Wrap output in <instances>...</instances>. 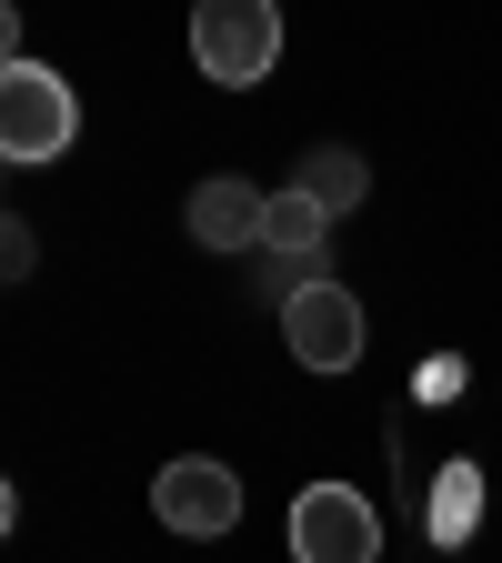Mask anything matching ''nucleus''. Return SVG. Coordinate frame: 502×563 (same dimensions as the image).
Listing matches in <instances>:
<instances>
[{
  "mask_svg": "<svg viewBox=\"0 0 502 563\" xmlns=\"http://www.w3.org/2000/svg\"><path fill=\"white\" fill-rule=\"evenodd\" d=\"M70 141H81V101H70V81L60 70H41V60H11L0 70V172H41V162H60Z\"/></svg>",
  "mask_w": 502,
  "mask_h": 563,
  "instance_id": "f03ea898",
  "label": "nucleus"
},
{
  "mask_svg": "<svg viewBox=\"0 0 502 563\" xmlns=\"http://www.w3.org/2000/svg\"><path fill=\"white\" fill-rule=\"evenodd\" d=\"M0 533H11V483H0Z\"/></svg>",
  "mask_w": 502,
  "mask_h": 563,
  "instance_id": "9b49d317",
  "label": "nucleus"
},
{
  "mask_svg": "<svg viewBox=\"0 0 502 563\" xmlns=\"http://www.w3.org/2000/svg\"><path fill=\"white\" fill-rule=\"evenodd\" d=\"M21 272H31V232L11 222V211H0V282H21Z\"/></svg>",
  "mask_w": 502,
  "mask_h": 563,
  "instance_id": "1a4fd4ad",
  "label": "nucleus"
},
{
  "mask_svg": "<svg viewBox=\"0 0 502 563\" xmlns=\"http://www.w3.org/2000/svg\"><path fill=\"white\" fill-rule=\"evenodd\" d=\"M322 232H332V211L292 181V191H271V211H261V252H322Z\"/></svg>",
  "mask_w": 502,
  "mask_h": 563,
  "instance_id": "6e6552de",
  "label": "nucleus"
},
{
  "mask_svg": "<svg viewBox=\"0 0 502 563\" xmlns=\"http://www.w3.org/2000/svg\"><path fill=\"white\" fill-rule=\"evenodd\" d=\"M292 563H382V514L362 483H302L292 493Z\"/></svg>",
  "mask_w": 502,
  "mask_h": 563,
  "instance_id": "7ed1b4c3",
  "label": "nucleus"
},
{
  "mask_svg": "<svg viewBox=\"0 0 502 563\" xmlns=\"http://www.w3.org/2000/svg\"><path fill=\"white\" fill-rule=\"evenodd\" d=\"M281 342H292V363H302V373H352V363H362V342H372L362 292H342V282H312V292H292V302H281Z\"/></svg>",
  "mask_w": 502,
  "mask_h": 563,
  "instance_id": "20e7f679",
  "label": "nucleus"
},
{
  "mask_svg": "<svg viewBox=\"0 0 502 563\" xmlns=\"http://www.w3.org/2000/svg\"><path fill=\"white\" fill-rule=\"evenodd\" d=\"M152 514H161L171 533L211 543V533H232V523H242V473H232V463H211V453H181V463L152 473Z\"/></svg>",
  "mask_w": 502,
  "mask_h": 563,
  "instance_id": "39448f33",
  "label": "nucleus"
},
{
  "mask_svg": "<svg viewBox=\"0 0 502 563\" xmlns=\"http://www.w3.org/2000/svg\"><path fill=\"white\" fill-rule=\"evenodd\" d=\"M11 60H21V11L0 0V70H11Z\"/></svg>",
  "mask_w": 502,
  "mask_h": 563,
  "instance_id": "9d476101",
  "label": "nucleus"
},
{
  "mask_svg": "<svg viewBox=\"0 0 502 563\" xmlns=\"http://www.w3.org/2000/svg\"><path fill=\"white\" fill-rule=\"evenodd\" d=\"M191 60L222 91L271 81L281 70V0H191Z\"/></svg>",
  "mask_w": 502,
  "mask_h": 563,
  "instance_id": "f257e3e1",
  "label": "nucleus"
},
{
  "mask_svg": "<svg viewBox=\"0 0 502 563\" xmlns=\"http://www.w3.org/2000/svg\"><path fill=\"white\" fill-rule=\"evenodd\" d=\"M261 211H271V191H252V181H201L181 222H191L201 252H252L261 242Z\"/></svg>",
  "mask_w": 502,
  "mask_h": 563,
  "instance_id": "423d86ee",
  "label": "nucleus"
},
{
  "mask_svg": "<svg viewBox=\"0 0 502 563\" xmlns=\"http://www.w3.org/2000/svg\"><path fill=\"white\" fill-rule=\"evenodd\" d=\"M302 191L332 211V222H342V211H362V191H372V162L362 152H352V141H322V152H302Z\"/></svg>",
  "mask_w": 502,
  "mask_h": 563,
  "instance_id": "0eeeda50",
  "label": "nucleus"
}]
</instances>
